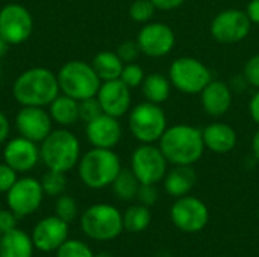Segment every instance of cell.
Wrapping results in <instances>:
<instances>
[{"label":"cell","instance_id":"6da1fadb","mask_svg":"<svg viewBox=\"0 0 259 257\" xmlns=\"http://www.w3.org/2000/svg\"><path fill=\"white\" fill-rule=\"evenodd\" d=\"M58 76L44 67H33L14 80L12 95L21 106H49L59 95Z\"/></svg>","mask_w":259,"mask_h":257},{"label":"cell","instance_id":"7a4b0ae2","mask_svg":"<svg viewBox=\"0 0 259 257\" xmlns=\"http://www.w3.org/2000/svg\"><path fill=\"white\" fill-rule=\"evenodd\" d=\"M158 142L162 155L171 165H194L206 150L202 130L190 124L167 127Z\"/></svg>","mask_w":259,"mask_h":257},{"label":"cell","instance_id":"3957f363","mask_svg":"<svg viewBox=\"0 0 259 257\" xmlns=\"http://www.w3.org/2000/svg\"><path fill=\"white\" fill-rule=\"evenodd\" d=\"M39 158L47 170L68 173L80 159V142L67 127L52 130L39 142Z\"/></svg>","mask_w":259,"mask_h":257},{"label":"cell","instance_id":"277c9868","mask_svg":"<svg viewBox=\"0 0 259 257\" xmlns=\"http://www.w3.org/2000/svg\"><path fill=\"white\" fill-rule=\"evenodd\" d=\"M120 171L121 162L114 148L93 147L80 156L77 164L79 179L91 189H103L111 186Z\"/></svg>","mask_w":259,"mask_h":257},{"label":"cell","instance_id":"5b68a950","mask_svg":"<svg viewBox=\"0 0 259 257\" xmlns=\"http://www.w3.org/2000/svg\"><path fill=\"white\" fill-rule=\"evenodd\" d=\"M59 89L62 94L70 95L71 98L83 100L96 97L102 80L94 71L93 65L79 59L65 62L56 73Z\"/></svg>","mask_w":259,"mask_h":257},{"label":"cell","instance_id":"8992f818","mask_svg":"<svg viewBox=\"0 0 259 257\" xmlns=\"http://www.w3.org/2000/svg\"><path fill=\"white\" fill-rule=\"evenodd\" d=\"M80 229L90 239L100 242L112 241L124 230L123 214L108 203L93 204L82 214Z\"/></svg>","mask_w":259,"mask_h":257},{"label":"cell","instance_id":"52a82bcc","mask_svg":"<svg viewBox=\"0 0 259 257\" xmlns=\"http://www.w3.org/2000/svg\"><path fill=\"white\" fill-rule=\"evenodd\" d=\"M132 136L141 144H155L167 130V117L161 105L143 101L129 111L127 118Z\"/></svg>","mask_w":259,"mask_h":257},{"label":"cell","instance_id":"ba28073f","mask_svg":"<svg viewBox=\"0 0 259 257\" xmlns=\"http://www.w3.org/2000/svg\"><path fill=\"white\" fill-rule=\"evenodd\" d=\"M168 79L178 91L196 95L200 94L203 88L212 80V74L200 59L193 56H182L171 62L168 68Z\"/></svg>","mask_w":259,"mask_h":257},{"label":"cell","instance_id":"9c48e42d","mask_svg":"<svg viewBox=\"0 0 259 257\" xmlns=\"http://www.w3.org/2000/svg\"><path fill=\"white\" fill-rule=\"evenodd\" d=\"M168 161L162 155L159 145L141 144L131 158V170L143 185H156L167 174Z\"/></svg>","mask_w":259,"mask_h":257},{"label":"cell","instance_id":"30bf717a","mask_svg":"<svg viewBox=\"0 0 259 257\" xmlns=\"http://www.w3.org/2000/svg\"><path fill=\"white\" fill-rule=\"evenodd\" d=\"M252 30V21L246 11L241 9H225L219 12L209 26V32L217 42L237 44L244 41Z\"/></svg>","mask_w":259,"mask_h":257},{"label":"cell","instance_id":"8fae6325","mask_svg":"<svg viewBox=\"0 0 259 257\" xmlns=\"http://www.w3.org/2000/svg\"><path fill=\"white\" fill-rule=\"evenodd\" d=\"M44 195L41 182L35 177L26 176L17 179L12 188L6 192V204L18 218H24L39 209Z\"/></svg>","mask_w":259,"mask_h":257},{"label":"cell","instance_id":"7c38bea8","mask_svg":"<svg viewBox=\"0 0 259 257\" xmlns=\"http://www.w3.org/2000/svg\"><path fill=\"white\" fill-rule=\"evenodd\" d=\"M33 30V17L20 3H9L0 9V35L9 45L26 42Z\"/></svg>","mask_w":259,"mask_h":257},{"label":"cell","instance_id":"4fadbf2b","mask_svg":"<svg viewBox=\"0 0 259 257\" xmlns=\"http://www.w3.org/2000/svg\"><path fill=\"white\" fill-rule=\"evenodd\" d=\"M170 218L179 230L196 233L206 227L209 221V211L200 198L184 195L173 203L170 209Z\"/></svg>","mask_w":259,"mask_h":257},{"label":"cell","instance_id":"5bb4252c","mask_svg":"<svg viewBox=\"0 0 259 257\" xmlns=\"http://www.w3.org/2000/svg\"><path fill=\"white\" fill-rule=\"evenodd\" d=\"M137 44L143 55L149 58H162L170 55L175 48L176 35L168 24L149 21L140 29L137 35Z\"/></svg>","mask_w":259,"mask_h":257},{"label":"cell","instance_id":"9a60e30c","mask_svg":"<svg viewBox=\"0 0 259 257\" xmlns=\"http://www.w3.org/2000/svg\"><path fill=\"white\" fill-rule=\"evenodd\" d=\"M49 111L39 106H21L15 115V129L20 136L39 144L53 129Z\"/></svg>","mask_w":259,"mask_h":257},{"label":"cell","instance_id":"2e32d148","mask_svg":"<svg viewBox=\"0 0 259 257\" xmlns=\"http://www.w3.org/2000/svg\"><path fill=\"white\" fill-rule=\"evenodd\" d=\"M70 233V226L56 215L46 217L36 223L32 230V241L38 251L52 253L56 251L67 239Z\"/></svg>","mask_w":259,"mask_h":257},{"label":"cell","instance_id":"e0dca14e","mask_svg":"<svg viewBox=\"0 0 259 257\" xmlns=\"http://www.w3.org/2000/svg\"><path fill=\"white\" fill-rule=\"evenodd\" d=\"M39 161V145L36 142L20 135L6 141L3 148V162L17 173L32 171Z\"/></svg>","mask_w":259,"mask_h":257},{"label":"cell","instance_id":"ac0fdd59","mask_svg":"<svg viewBox=\"0 0 259 257\" xmlns=\"http://www.w3.org/2000/svg\"><path fill=\"white\" fill-rule=\"evenodd\" d=\"M103 114L120 118L131 111V88L126 86L120 79L102 82L96 94Z\"/></svg>","mask_w":259,"mask_h":257},{"label":"cell","instance_id":"d6986e66","mask_svg":"<svg viewBox=\"0 0 259 257\" xmlns=\"http://www.w3.org/2000/svg\"><path fill=\"white\" fill-rule=\"evenodd\" d=\"M85 135L88 142L97 148H114L123 135L118 118L108 114H100L97 118L87 123Z\"/></svg>","mask_w":259,"mask_h":257},{"label":"cell","instance_id":"ffe728a7","mask_svg":"<svg viewBox=\"0 0 259 257\" xmlns=\"http://www.w3.org/2000/svg\"><path fill=\"white\" fill-rule=\"evenodd\" d=\"M232 89L222 80H211L200 92V103L206 115L220 118L226 115L232 106Z\"/></svg>","mask_w":259,"mask_h":257},{"label":"cell","instance_id":"44dd1931","mask_svg":"<svg viewBox=\"0 0 259 257\" xmlns=\"http://www.w3.org/2000/svg\"><path fill=\"white\" fill-rule=\"evenodd\" d=\"M205 148L217 155H226L237 147L238 135L235 129L226 123H211L202 129Z\"/></svg>","mask_w":259,"mask_h":257},{"label":"cell","instance_id":"7402d4cb","mask_svg":"<svg viewBox=\"0 0 259 257\" xmlns=\"http://www.w3.org/2000/svg\"><path fill=\"white\" fill-rule=\"evenodd\" d=\"M197 182V174L193 165H173L164 177V189L168 195L179 198L188 195Z\"/></svg>","mask_w":259,"mask_h":257},{"label":"cell","instance_id":"603a6c76","mask_svg":"<svg viewBox=\"0 0 259 257\" xmlns=\"http://www.w3.org/2000/svg\"><path fill=\"white\" fill-rule=\"evenodd\" d=\"M35 245L32 236L20 229L2 233L0 257H33Z\"/></svg>","mask_w":259,"mask_h":257},{"label":"cell","instance_id":"cb8c5ba5","mask_svg":"<svg viewBox=\"0 0 259 257\" xmlns=\"http://www.w3.org/2000/svg\"><path fill=\"white\" fill-rule=\"evenodd\" d=\"M49 114H50L53 123H56L62 127H70L80 120L79 118V101L76 98H71L70 95L59 94L49 105Z\"/></svg>","mask_w":259,"mask_h":257},{"label":"cell","instance_id":"d4e9b609","mask_svg":"<svg viewBox=\"0 0 259 257\" xmlns=\"http://www.w3.org/2000/svg\"><path fill=\"white\" fill-rule=\"evenodd\" d=\"M171 82L168 77L162 76L161 73H150L146 74L143 83H141V91L146 98V101L162 105L164 101L168 100L171 94Z\"/></svg>","mask_w":259,"mask_h":257},{"label":"cell","instance_id":"484cf974","mask_svg":"<svg viewBox=\"0 0 259 257\" xmlns=\"http://www.w3.org/2000/svg\"><path fill=\"white\" fill-rule=\"evenodd\" d=\"M91 65H93L94 71L97 73L99 79L102 82H106V80L120 79V74L123 71L124 62L120 59L117 52L103 50V52H99L93 58Z\"/></svg>","mask_w":259,"mask_h":257},{"label":"cell","instance_id":"4316f807","mask_svg":"<svg viewBox=\"0 0 259 257\" xmlns=\"http://www.w3.org/2000/svg\"><path fill=\"white\" fill-rule=\"evenodd\" d=\"M140 180L137 179V176L134 174L132 170H123L118 173V176L115 177V180L112 182V192L118 200L123 201H131L134 198H137L138 189H140Z\"/></svg>","mask_w":259,"mask_h":257},{"label":"cell","instance_id":"83f0119b","mask_svg":"<svg viewBox=\"0 0 259 257\" xmlns=\"http://www.w3.org/2000/svg\"><path fill=\"white\" fill-rule=\"evenodd\" d=\"M150 221H152L150 208H147L141 203L127 208L123 214V227H124V230L132 232V233L146 230L149 227Z\"/></svg>","mask_w":259,"mask_h":257},{"label":"cell","instance_id":"f1b7e54d","mask_svg":"<svg viewBox=\"0 0 259 257\" xmlns=\"http://www.w3.org/2000/svg\"><path fill=\"white\" fill-rule=\"evenodd\" d=\"M41 186L46 195L50 197H59L65 192L67 188V177L65 173L61 171H53V170H47V173L42 174L41 177Z\"/></svg>","mask_w":259,"mask_h":257},{"label":"cell","instance_id":"f546056e","mask_svg":"<svg viewBox=\"0 0 259 257\" xmlns=\"http://www.w3.org/2000/svg\"><path fill=\"white\" fill-rule=\"evenodd\" d=\"M79 214V206H77V201L71 197V195H59L56 197V201H55V215L59 217L61 220H64L65 223H71L76 220Z\"/></svg>","mask_w":259,"mask_h":257},{"label":"cell","instance_id":"4dcf8cb0","mask_svg":"<svg viewBox=\"0 0 259 257\" xmlns=\"http://www.w3.org/2000/svg\"><path fill=\"white\" fill-rule=\"evenodd\" d=\"M96 254L88 244L79 239H67L58 250L56 257H94Z\"/></svg>","mask_w":259,"mask_h":257},{"label":"cell","instance_id":"1f68e13d","mask_svg":"<svg viewBox=\"0 0 259 257\" xmlns=\"http://www.w3.org/2000/svg\"><path fill=\"white\" fill-rule=\"evenodd\" d=\"M155 11H156V8L152 3V0H134L129 8V17L135 23L146 24L153 18Z\"/></svg>","mask_w":259,"mask_h":257},{"label":"cell","instance_id":"d6a6232c","mask_svg":"<svg viewBox=\"0 0 259 257\" xmlns=\"http://www.w3.org/2000/svg\"><path fill=\"white\" fill-rule=\"evenodd\" d=\"M144 77H146V73H144L143 67H140L137 62L124 64L123 71H121V74H120V80H121L126 86H129L131 89L141 86Z\"/></svg>","mask_w":259,"mask_h":257},{"label":"cell","instance_id":"836d02e7","mask_svg":"<svg viewBox=\"0 0 259 257\" xmlns=\"http://www.w3.org/2000/svg\"><path fill=\"white\" fill-rule=\"evenodd\" d=\"M100 114H103L102 106L97 100V97H90L79 100V118L85 123L97 118Z\"/></svg>","mask_w":259,"mask_h":257},{"label":"cell","instance_id":"e575fe53","mask_svg":"<svg viewBox=\"0 0 259 257\" xmlns=\"http://www.w3.org/2000/svg\"><path fill=\"white\" fill-rule=\"evenodd\" d=\"M243 77H244L246 83H249L250 86L259 89V53L258 55H253L244 64Z\"/></svg>","mask_w":259,"mask_h":257},{"label":"cell","instance_id":"d590c367","mask_svg":"<svg viewBox=\"0 0 259 257\" xmlns=\"http://www.w3.org/2000/svg\"><path fill=\"white\" fill-rule=\"evenodd\" d=\"M117 55L120 56V59L124 64H131L135 62L138 59V56L141 55V50L137 44V41H123L118 47H117Z\"/></svg>","mask_w":259,"mask_h":257},{"label":"cell","instance_id":"8d00e7d4","mask_svg":"<svg viewBox=\"0 0 259 257\" xmlns=\"http://www.w3.org/2000/svg\"><path fill=\"white\" fill-rule=\"evenodd\" d=\"M17 171L14 168H11L8 164H0V194H6L12 185L17 182Z\"/></svg>","mask_w":259,"mask_h":257},{"label":"cell","instance_id":"74e56055","mask_svg":"<svg viewBox=\"0 0 259 257\" xmlns=\"http://www.w3.org/2000/svg\"><path fill=\"white\" fill-rule=\"evenodd\" d=\"M158 189H156V185H140V189H138V194H137V200L147 206V208H152L156 201H158Z\"/></svg>","mask_w":259,"mask_h":257},{"label":"cell","instance_id":"f35d334b","mask_svg":"<svg viewBox=\"0 0 259 257\" xmlns=\"http://www.w3.org/2000/svg\"><path fill=\"white\" fill-rule=\"evenodd\" d=\"M17 220L18 217L11 209H2L0 211V232L6 233L9 230L17 229Z\"/></svg>","mask_w":259,"mask_h":257},{"label":"cell","instance_id":"ab89813d","mask_svg":"<svg viewBox=\"0 0 259 257\" xmlns=\"http://www.w3.org/2000/svg\"><path fill=\"white\" fill-rule=\"evenodd\" d=\"M187 0H152V3L155 5L156 9L161 11H173L181 8Z\"/></svg>","mask_w":259,"mask_h":257},{"label":"cell","instance_id":"60d3db41","mask_svg":"<svg viewBox=\"0 0 259 257\" xmlns=\"http://www.w3.org/2000/svg\"><path fill=\"white\" fill-rule=\"evenodd\" d=\"M11 135V123L8 117L0 111V144L6 142Z\"/></svg>","mask_w":259,"mask_h":257},{"label":"cell","instance_id":"b9f144b4","mask_svg":"<svg viewBox=\"0 0 259 257\" xmlns=\"http://www.w3.org/2000/svg\"><path fill=\"white\" fill-rule=\"evenodd\" d=\"M249 114H250V118L259 126V89L252 95L249 101Z\"/></svg>","mask_w":259,"mask_h":257},{"label":"cell","instance_id":"7bdbcfd3","mask_svg":"<svg viewBox=\"0 0 259 257\" xmlns=\"http://www.w3.org/2000/svg\"><path fill=\"white\" fill-rule=\"evenodd\" d=\"M246 14L252 24H259V0H250L246 8Z\"/></svg>","mask_w":259,"mask_h":257},{"label":"cell","instance_id":"ee69618b","mask_svg":"<svg viewBox=\"0 0 259 257\" xmlns=\"http://www.w3.org/2000/svg\"><path fill=\"white\" fill-rule=\"evenodd\" d=\"M252 151H253L255 159L259 161V126L258 130L255 132V135H253V138H252Z\"/></svg>","mask_w":259,"mask_h":257},{"label":"cell","instance_id":"f6af8a7d","mask_svg":"<svg viewBox=\"0 0 259 257\" xmlns=\"http://www.w3.org/2000/svg\"><path fill=\"white\" fill-rule=\"evenodd\" d=\"M8 48H9V44H8V42H6V39L0 35V58L6 55Z\"/></svg>","mask_w":259,"mask_h":257},{"label":"cell","instance_id":"bcb514c9","mask_svg":"<svg viewBox=\"0 0 259 257\" xmlns=\"http://www.w3.org/2000/svg\"><path fill=\"white\" fill-rule=\"evenodd\" d=\"M94 257H114L111 253H106V251H102V253H99V254H96Z\"/></svg>","mask_w":259,"mask_h":257},{"label":"cell","instance_id":"7dc6e473","mask_svg":"<svg viewBox=\"0 0 259 257\" xmlns=\"http://www.w3.org/2000/svg\"><path fill=\"white\" fill-rule=\"evenodd\" d=\"M0 239H2V232H0Z\"/></svg>","mask_w":259,"mask_h":257},{"label":"cell","instance_id":"c3c4849f","mask_svg":"<svg viewBox=\"0 0 259 257\" xmlns=\"http://www.w3.org/2000/svg\"><path fill=\"white\" fill-rule=\"evenodd\" d=\"M258 218H259V209H258Z\"/></svg>","mask_w":259,"mask_h":257}]
</instances>
